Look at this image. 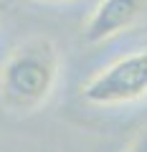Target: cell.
<instances>
[{"instance_id":"4","label":"cell","mask_w":147,"mask_h":152,"mask_svg":"<svg viewBox=\"0 0 147 152\" xmlns=\"http://www.w3.org/2000/svg\"><path fill=\"white\" fill-rule=\"evenodd\" d=\"M127 152H147V129L140 132V137L129 145V150H127Z\"/></svg>"},{"instance_id":"1","label":"cell","mask_w":147,"mask_h":152,"mask_svg":"<svg viewBox=\"0 0 147 152\" xmlns=\"http://www.w3.org/2000/svg\"><path fill=\"white\" fill-rule=\"evenodd\" d=\"M59 51L43 36L28 38L0 66V104L13 114H31L48 102L59 81Z\"/></svg>"},{"instance_id":"2","label":"cell","mask_w":147,"mask_h":152,"mask_svg":"<svg viewBox=\"0 0 147 152\" xmlns=\"http://www.w3.org/2000/svg\"><path fill=\"white\" fill-rule=\"evenodd\" d=\"M84 102L97 107H117L147 96V51L122 56L112 66L91 76L81 89Z\"/></svg>"},{"instance_id":"3","label":"cell","mask_w":147,"mask_h":152,"mask_svg":"<svg viewBox=\"0 0 147 152\" xmlns=\"http://www.w3.org/2000/svg\"><path fill=\"white\" fill-rule=\"evenodd\" d=\"M145 10V0H102L84 26L81 38L86 43H102L127 31Z\"/></svg>"}]
</instances>
